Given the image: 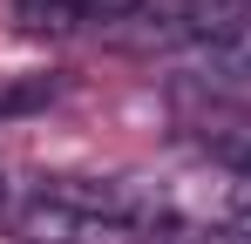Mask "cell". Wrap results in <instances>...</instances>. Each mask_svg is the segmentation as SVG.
<instances>
[{"label": "cell", "mask_w": 251, "mask_h": 244, "mask_svg": "<svg viewBox=\"0 0 251 244\" xmlns=\"http://www.w3.org/2000/svg\"><path fill=\"white\" fill-rule=\"evenodd\" d=\"M136 244H251L238 224H156V231H143Z\"/></svg>", "instance_id": "obj_3"}, {"label": "cell", "mask_w": 251, "mask_h": 244, "mask_svg": "<svg viewBox=\"0 0 251 244\" xmlns=\"http://www.w3.org/2000/svg\"><path fill=\"white\" fill-rule=\"evenodd\" d=\"M204 61H210L224 81H251V21L231 27V34H217V41L204 48Z\"/></svg>", "instance_id": "obj_4"}, {"label": "cell", "mask_w": 251, "mask_h": 244, "mask_svg": "<svg viewBox=\"0 0 251 244\" xmlns=\"http://www.w3.org/2000/svg\"><path fill=\"white\" fill-rule=\"evenodd\" d=\"M231 224H238V231H245V238H251V190H245V197H238V203H231Z\"/></svg>", "instance_id": "obj_5"}, {"label": "cell", "mask_w": 251, "mask_h": 244, "mask_svg": "<svg viewBox=\"0 0 251 244\" xmlns=\"http://www.w3.org/2000/svg\"><path fill=\"white\" fill-rule=\"evenodd\" d=\"M170 21H176L183 34L217 41V34H231V27H245V21H251V0H176Z\"/></svg>", "instance_id": "obj_2"}, {"label": "cell", "mask_w": 251, "mask_h": 244, "mask_svg": "<svg viewBox=\"0 0 251 244\" xmlns=\"http://www.w3.org/2000/svg\"><path fill=\"white\" fill-rule=\"evenodd\" d=\"M143 14L150 0H14V21L27 34H88V27H123Z\"/></svg>", "instance_id": "obj_1"}]
</instances>
